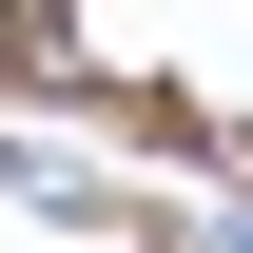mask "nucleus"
<instances>
[{"mask_svg": "<svg viewBox=\"0 0 253 253\" xmlns=\"http://www.w3.org/2000/svg\"><path fill=\"white\" fill-rule=\"evenodd\" d=\"M20 59H39V0H0V78H20Z\"/></svg>", "mask_w": 253, "mask_h": 253, "instance_id": "obj_1", "label": "nucleus"}]
</instances>
